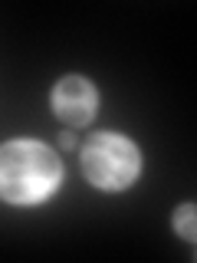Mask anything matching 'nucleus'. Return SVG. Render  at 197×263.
<instances>
[{"mask_svg": "<svg viewBox=\"0 0 197 263\" xmlns=\"http://www.w3.org/2000/svg\"><path fill=\"white\" fill-rule=\"evenodd\" d=\"M63 181V161L36 138H13L0 145V197L16 208L46 201Z\"/></svg>", "mask_w": 197, "mask_h": 263, "instance_id": "f257e3e1", "label": "nucleus"}, {"mask_svg": "<svg viewBox=\"0 0 197 263\" xmlns=\"http://www.w3.org/2000/svg\"><path fill=\"white\" fill-rule=\"evenodd\" d=\"M142 171V155L131 138L119 132H98L82 145V175L98 191H125Z\"/></svg>", "mask_w": 197, "mask_h": 263, "instance_id": "f03ea898", "label": "nucleus"}, {"mask_svg": "<svg viewBox=\"0 0 197 263\" xmlns=\"http://www.w3.org/2000/svg\"><path fill=\"white\" fill-rule=\"evenodd\" d=\"M49 102H53V112L60 115L66 125H89L95 115L98 96L95 86L82 76H63L49 92Z\"/></svg>", "mask_w": 197, "mask_h": 263, "instance_id": "7ed1b4c3", "label": "nucleus"}, {"mask_svg": "<svg viewBox=\"0 0 197 263\" xmlns=\"http://www.w3.org/2000/svg\"><path fill=\"white\" fill-rule=\"evenodd\" d=\"M174 230L187 243H194V204H181L174 211Z\"/></svg>", "mask_w": 197, "mask_h": 263, "instance_id": "20e7f679", "label": "nucleus"}, {"mask_svg": "<svg viewBox=\"0 0 197 263\" xmlns=\"http://www.w3.org/2000/svg\"><path fill=\"white\" fill-rule=\"evenodd\" d=\"M60 145H63V148H69V152L76 148V138H72V132H66V135L60 138Z\"/></svg>", "mask_w": 197, "mask_h": 263, "instance_id": "39448f33", "label": "nucleus"}]
</instances>
